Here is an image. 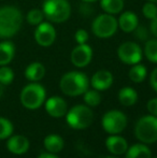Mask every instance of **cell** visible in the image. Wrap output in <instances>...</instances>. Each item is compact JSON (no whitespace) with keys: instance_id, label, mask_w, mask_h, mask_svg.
I'll use <instances>...</instances> for the list:
<instances>
[{"instance_id":"obj_1","label":"cell","mask_w":157,"mask_h":158,"mask_svg":"<svg viewBox=\"0 0 157 158\" xmlns=\"http://www.w3.org/2000/svg\"><path fill=\"white\" fill-rule=\"evenodd\" d=\"M23 19V14L16 6H0V39L8 40L14 37L21 29Z\"/></svg>"},{"instance_id":"obj_2","label":"cell","mask_w":157,"mask_h":158,"mask_svg":"<svg viewBox=\"0 0 157 158\" xmlns=\"http://www.w3.org/2000/svg\"><path fill=\"white\" fill-rule=\"evenodd\" d=\"M89 86V81L85 73L79 71H70L61 77L59 81V88L65 95L69 97H76L83 95Z\"/></svg>"},{"instance_id":"obj_3","label":"cell","mask_w":157,"mask_h":158,"mask_svg":"<svg viewBox=\"0 0 157 158\" xmlns=\"http://www.w3.org/2000/svg\"><path fill=\"white\" fill-rule=\"evenodd\" d=\"M44 17L53 23H64L71 14V6L68 0H44L42 4Z\"/></svg>"},{"instance_id":"obj_4","label":"cell","mask_w":157,"mask_h":158,"mask_svg":"<svg viewBox=\"0 0 157 158\" xmlns=\"http://www.w3.org/2000/svg\"><path fill=\"white\" fill-rule=\"evenodd\" d=\"M94 121L93 110L86 104H76L68 110L66 114V122L76 130H83L88 128Z\"/></svg>"},{"instance_id":"obj_5","label":"cell","mask_w":157,"mask_h":158,"mask_svg":"<svg viewBox=\"0 0 157 158\" xmlns=\"http://www.w3.org/2000/svg\"><path fill=\"white\" fill-rule=\"evenodd\" d=\"M46 92L45 88L37 82L27 84L22 89L19 99L24 108L28 110H37L45 102Z\"/></svg>"},{"instance_id":"obj_6","label":"cell","mask_w":157,"mask_h":158,"mask_svg":"<svg viewBox=\"0 0 157 158\" xmlns=\"http://www.w3.org/2000/svg\"><path fill=\"white\" fill-rule=\"evenodd\" d=\"M134 135L141 143L153 144L157 142V117L151 114L140 117L134 126Z\"/></svg>"},{"instance_id":"obj_7","label":"cell","mask_w":157,"mask_h":158,"mask_svg":"<svg viewBox=\"0 0 157 158\" xmlns=\"http://www.w3.org/2000/svg\"><path fill=\"white\" fill-rule=\"evenodd\" d=\"M118 28V19L112 14H100L94 19L92 24V31L100 39H108L114 35Z\"/></svg>"},{"instance_id":"obj_8","label":"cell","mask_w":157,"mask_h":158,"mask_svg":"<svg viewBox=\"0 0 157 158\" xmlns=\"http://www.w3.org/2000/svg\"><path fill=\"white\" fill-rule=\"evenodd\" d=\"M128 119L123 112L118 110H111L105 113L101 119L103 130L109 135H119L127 127Z\"/></svg>"},{"instance_id":"obj_9","label":"cell","mask_w":157,"mask_h":158,"mask_svg":"<svg viewBox=\"0 0 157 158\" xmlns=\"http://www.w3.org/2000/svg\"><path fill=\"white\" fill-rule=\"evenodd\" d=\"M118 56L122 63L126 64H139L142 59V50L136 42L127 41L122 43L118 48Z\"/></svg>"},{"instance_id":"obj_10","label":"cell","mask_w":157,"mask_h":158,"mask_svg":"<svg viewBox=\"0 0 157 158\" xmlns=\"http://www.w3.org/2000/svg\"><path fill=\"white\" fill-rule=\"evenodd\" d=\"M34 37L36 42L42 48H48L56 40V30L54 26L48 22H42L35 29Z\"/></svg>"},{"instance_id":"obj_11","label":"cell","mask_w":157,"mask_h":158,"mask_svg":"<svg viewBox=\"0 0 157 158\" xmlns=\"http://www.w3.org/2000/svg\"><path fill=\"white\" fill-rule=\"evenodd\" d=\"M93 50L88 44H78L72 50L70 55V60L76 68H84L92 61Z\"/></svg>"},{"instance_id":"obj_12","label":"cell","mask_w":157,"mask_h":158,"mask_svg":"<svg viewBox=\"0 0 157 158\" xmlns=\"http://www.w3.org/2000/svg\"><path fill=\"white\" fill-rule=\"evenodd\" d=\"M45 111L50 116L54 118H60L68 112L67 102L59 96H53L45 101Z\"/></svg>"},{"instance_id":"obj_13","label":"cell","mask_w":157,"mask_h":158,"mask_svg":"<svg viewBox=\"0 0 157 158\" xmlns=\"http://www.w3.org/2000/svg\"><path fill=\"white\" fill-rule=\"evenodd\" d=\"M29 140L22 135H14L8 138L6 148L10 153L14 155H23L29 150Z\"/></svg>"},{"instance_id":"obj_14","label":"cell","mask_w":157,"mask_h":158,"mask_svg":"<svg viewBox=\"0 0 157 158\" xmlns=\"http://www.w3.org/2000/svg\"><path fill=\"white\" fill-rule=\"evenodd\" d=\"M113 84V74L108 70H99L93 74L90 85L98 92L109 89Z\"/></svg>"},{"instance_id":"obj_15","label":"cell","mask_w":157,"mask_h":158,"mask_svg":"<svg viewBox=\"0 0 157 158\" xmlns=\"http://www.w3.org/2000/svg\"><path fill=\"white\" fill-rule=\"evenodd\" d=\"M105 148L112 155H123L128 148L127 140L118 135H110L105 139Z\"/></svg>"},{"instance_id":"obj_16","label":"cell","mask_w":157,"mask_h":158,"mask_svg":"<svg viewBox=\"0 0 157 158\" xmlns=\"http://www.w3.org/2000/svg\"><path fill=\"white\" fill-rule=\"evenodd\" d=\"M118 28L123 30L124 32H132L139 25L138 16L134 12L126 11L122 13L119 19H118Z\"/></svg>"},{"instance_id":"obj_17","label":"cell","mask_w":157,"mask_h":158,"mask_svg":"<svg viewBox=\"0 0 157 158\" xmlns=\"http://www.w3.org/2000/svg\"><path fill=\"white\" fill-rule=\"evenodd\" d=\"M43 145L48 152L53 153V154H58L59 152L63 151L64 146H65V141L59 135L51 133L44 138Z\"/></svg>"},{"instance_id":"obj_18","label":"cell","mask_w":157,"mask_h":158,"mask_svg":"<svg viewBox=\"0 0 157 158\" xmlns=\"http://www.w3.org/2000/svg\"><path fill=\"white\" fill-rule=\"evenodd\" d=\"M15 56V45L9 40L0 42V67L8 66Z\"/></svg>"},{"instance_id":"obj_19","label":"cell","mask_w":157,"mask_h":158,"mask_svg":"<svg viewBox=\"0 0 157 158\" xmlns=\"http://www.w3.org/2000/svg\"><path fill=\"white\" fill-rule=\"evenodd\" d=\"M45 75V67L39 61L29 64L25 69V77L30 82H39Z\"/></svg>"},{"instance_id":"obj_20","label":"cell","mask_w":157,"mask_h":158,"mask_svg":"<svg viewBox=\"0 0 157 158\" xmlns=\"http://www.w3.org/2000/svg\"><path fill=\"white\" fill-rule=\"evenodd\" d=\"M152 152L144 143H137L127 148L125 158H151Z\"/></svg>"},{"instance_id":"obj_21","label":"cell","mask_w":157,"mask_h":158,"mask_svg":"<svg viewBox=\"0 0 157 158\" xmlns=\"http://www.w3.org/2000/svg\"><path fill=\"white\" fill-rule=\"evenodd\" d=\"M118 101L124 106H131L136 104V102L138 101V94H137L136 89L129 87V86H126V87L119 89Z\"/></svg>"},{"instance_id":"obj_22","label":"cell","mask_w":157,"mask_h":158,"mask_svg":"<svg viewBox=\"0 0 157 158\" xmlns=\"http://www.w3.org/2000/svg\"><path fill=\"white\" fill-rule=\"evenodd\" d=\"M100 6L108 14H118L124 9V0H100Z\"/></svg>"},{"instance_id":"obj_23","label":"cell","mask_w":157,"mask_h":158,"mask_svg":"<svg viewBox=\"0 0 157 158\" xmlns=\"http://www.w3.org/2000/svg\"><path fill=\"white\" fill-rule=\"evenodd\" d=\"M147 75V68H145V66L141 64L140 63L132 64L129 72H128V77H129L130 81H132L134 83H137V84L144 81Z\"/></svg>"},{"instance_id":"obj_24","label":"cell","mask_w":157,"mask_h":158,"mask_svg":"<svg viewBox=\"0 0 157 158\" xmlns=\"http://www.w3.org/2000/svg\"><path fill=\"white\" fill-rule=\"evenodd\" d=\"M144 54L151 63L157 64V39L147 40L144 45Z\"/></svg>"},{"instance_id":"obj_25","label":"cell","mask_w":157,"mask_h":158,"mask_svg":"<svg viewBox=\"0 0 157 158\" xmlns=\"http://www.w3.org/2000/svg\"><path fill=\"white\" fill-rule=\"evenodd\" d=\"M84 102L86 106L89 108H94L100 104L101 102V95L96 89H87L84 93Z\"/></svg>"},{"instance_id":"obj_26","label":"cell","mask_w":157,"mask_h":158,"mask_svg":"<svg viewBox=\"0 0 157 158\" xmlns=\"http://www.w3.org/2000/svg\"><path fill=\"white\" fill-rule=\"evenodd\" d=\"M13 131H14V127L11 121H9L6 117L0 116V140L8 139L13 135Z\"/></svg>"},{"instance_id":"obj_27","label":"cell","mask_w":157,"mask_h":158,"mask_svg":"<svg viewBox=\"0 0 157 158\" xmlns=\"http://www.w3.org/2000/svg\"><path fill=\"white\" fill-rule=\"evenodd\" d=\"M44 19V14L40 9H31L26 15V21L32 26H38Z\"/></svg>"},{"instance_id":"obj_28","label":"cell","mask_w":157,"mask_h":158,"mask_svg":"<svg viewBox=\"0 0 157 158\" xmlns=\"http://www.w3.org/2000/svg\"><path fill=\"white\" fill-rule=\"evenodd\" d=\"M14 80V72L8 66L0 67V83L2 85H10Z\"/></svg>"},{"instance_id":"obj_29","label":"cell","mask_w":157,"mask_h":158,"mask_svg":"<svg viewBox=\"0 0 157 158\" xmlns=\"http://www.w3.org/2000/svg\"><path fill=\"white\" fill-rule=\"evenodd\" d=\"M142 13L147 19H149L150 21L154 19L157 16V6L156 3L151 1H147V3L143 6L142 8Z\"/></svg>"},{"instance_id":"obj_30","label":"cell","mask_w":157,"mask_h":158,"mask_svg":"<svg viewBox=\"0 0 157 158\" xmlns=\"http://www.w3.org/2000/svg\"><path fill=\"white\" fill-rule=\"evenodd\" d=\"M134 33H136V37L138 38L141 41H144V40L147 39L149 37V31H147V27L145 26H137V28L134 30Z\"/></svg>"},{"instance_id":"obj_31","label":"cell","mask_w":157,"mask_h":158,"mask_svg":"<svg viewBox=\"0 0 157 158\" xmlns=\"http://www.w3.org/2000/svg\"><path fill=\"white\" fill-rule=\"evenodd\" d=\"M74 38L78 44H84L88 41V32L84 29H79L74 35Z\"/></svg>"},{"instance_id":"obj_32","label":"cell","mask_w":157,"mask_h":158,"mask_svg":"<svg viewBox=\"0 0 157 158\" xmlns=\"http://www.w3.org/2000/svg\"><path fill=\"white\" fill-rule=\"evenodd\" d=\"M147 111H149L150 114L157 117V97L152 98L151 100L147 101Z\"/></svg>"},{"instance_id":"obj_33","label":"cell","mask_w":157,"mask_h":158,"mask_svg":"<svg viewBox=\"0 0 157 158\" xmlns=\"http://www.w3.org/2000/svg\"><path fill=\"white\" fill-rule=\"evenodd\" d=\"M88 3H89V2H84V3H82L81 6H80V13H81L82 15H84V16H89V15H92L93 12H94L93 8Z\"/></svg>"},{"instance_id":"obj_34","label":"cell","mask_w":157,"mask_h":158,"mask_svg":"<svg viewBox=\"0 0 157 158\" xmlns=\"http://www.w3.org/2000/svg\"><path fill=\"white\" fill-rule=\"evenodd\" d=\"M150 85H151V87L157 93V67L151 73V77H150Z\"/></svg>"},{"instance_id":"obj_35","label":"cell","mask_w":157,"mask_h":158,"mask_svg":"<svg viewBox=\"0 0 157 158\" xmlns=\"http://www.w3.org/2000/svg\"><path fill=\"white\" fill-rule=\"evenodd\" d=\"M150 31H151L152 35L157 39V16L151 21V24H150Z\"/></svg>"},{"instance_id":"obj_36","label":"cell","mask_w":157,"mask_h":158,"mask_svg":"<svg viewBox=\"0 0 157 158\" xmlns=\"http://www.w3.org/2000/svg\"><path fill=\"white\" fill-rule=\"evenodd\" d=\"M38 158H59L57 156V154H53V153L46 152V153H41L39 155Z\"/></svg>"},{"instance_id":"obj_37","label":"cell","mask_w":157,"mask_h":158,"mask_svg":"<svg viewBox=\"0 0 157 158\" xmlns=\"http://www.w3.org/2000/svg\"><path fill=\"white\" fill-rule=\"evenodd\" d=\"M3 93H4V85H2V84L0 83V98L2 97Z\"/></svg>"},{"instance_id":"obj_38","label":"cell","mask_w":157,"mask_h":158,"mask_svg":"<svg viewBox=\"0 0 157 158\" xmlns=\"http://www.w3.org/2000/svg\"><path fill=\"white\" fill-rule=\"evenodd\" d=\"M83 1H85V2H95V1H97V0H83Z\"/></svg>"},{"instance_id":"obj_39","label":"cell","mask_w":157,"mask_h":158,"mask_svg":"<svg viewBox=\"0 0 157 158\" xmlns=\"http://www.w3.org/2000/svg\"><path fill=\"white\" fill-rule=\"evenodd\" d=\"M147 1H151V2H154V3H157V0H147Z\"/></svg>"},{"instance_id":"obj_40","label":"cell","mask_w":157,"mask_h":158,"mask_svg":"<svg viewBox=\"0 0 157 158\" xmlns=\"http://www.w3.org/2000/svg\"><path fill=\"white\" fill-rule=\"evenodd\" d=\"M105 158H118L116 156H107V157H105Z\"/></svg>"},{"instance_id":"obj_41","label":"cell","mask_w":157,"mask_h":158,"mask_svg":"<svg viewBox=\"0 0 157 158\" xmlns=\"http://www.w3.org/2000/svg\"><path fill=\"white\" fill-rule=\"evenodd\" d=\"M151 158H157V157H151Z\"/></svg>"}]
</instances>
